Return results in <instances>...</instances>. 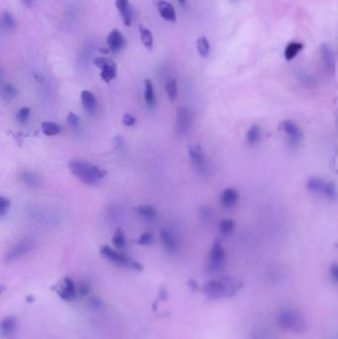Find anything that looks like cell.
<instances>
[{"mask_svg": "<svg viewBox=\"0 0 338 339\" xmlns=\"http://www.w3.org/2000/svg\"><path fill=\"white\" fill-rule=\"evenodd\" d=\"M329 275L331 280L338 285V263H332L329 267Z\"/></svg>", "mask_w": 338, "mask_h": 339, "instance_id": "cell-40", "label": "cell"}, {"mask_svg": "<svg viewBox=\"0 0 338 339\" xmlns=\"http://www.w3.org/2000/svg\"><path fill=\"white\" fill-rule=\"evenodd\" d=\"M35 246V240L33 238H24L15 243L6 253L5 259L8 262L15 261L22 256L29 253Z\"/></svg>", "mask_w": 338, "mask_h": 339, "instance_id": "cell-8", "label": "cell"}, {"mask_svg": "<svg viewBox=\"0 0 338 339\" xmlns=\"http://www.w3.org/2000/svg\"><path fill=\"white\" fill-rule=\"evenodd\" d=\"M325 183L322 179L318 177H311L305 183L306 190L314 196H323V191Z\"/></svg>", "mask_w": 338, "mask_h": 339, "instance_id": "cell-17", "label": "cell"}, {"mask_svg": "<svg viewBox=\"0 0 338 339\" xmlns=\"http://www.w3.org/2000/svg\"><path fill=\"white\" fill-rule=\"evenodd\" d=\"M280 129L286 134L290 149L293 151L296 150L302 141V132L300 128L297 126L295 121L287 119L281 122Z\"/></svg>", "mask_w": 338, "mask_h": 339, "instance_id": "cell-4", "label": "cell"}, {"mask_svg": "<svg viewBox=\"0 0 338 339\" xmlns=\"http://www.w3.org/2000/svg\"><path fill=\"white\" fill-rule=\"evenodd\" d=\"M320 58L323 64V68L325 70V73L328 77L334 78L335 72H336V64H335V58L332 49L327 44H322L320 46Z\"/></svg>", "mask_w": 338, "mask_h": 339, "instance_id": "cell-10", "label": "cell"}, {"mask_svg": "<svg viewBox=\"0 0 338 339\" xmlns=\"http://www.w3.org/2000/svg\"><path fill=\"white\" fill-rule=\"evenodd\" d=\"M31 114V110L29 107H22L18 110L17 114H16V119L20 122V123H25L29 116Z\"/></svg>", "mask_w": 338, "mask_h": 339, "instance_id": "cell-36", "label": "cell"}, {"mask_svg": "<svg viewBox=\"0 0 338 339\" xmlns=\"http://www.w3.org/2000/svg\"><path fill=\"white\" fill-rule=\"evenodd\" d=\"M261 138H262V129L260 127V125L254 124L248 129L246 133V142L249 146L254 147L257 144H259Z\"/></svg>", "mask_w": 338, "mask_h": 339, "instance_id": "cell-20", "label": "cell"}, {"mask_svg": "<svg viewBox=\"0 0 338 339\" xmlns=\"http://www.w3.org/2000/svg\"><path fill=\"white\" fill-rule=\"evenodd\" d=\"M186 1H187V0H179V2H180L182 5H185V4H186Z\"/></svg>", "mask_w": 338, "mask_h": 339, "instance_id": "cell-43", "label": "cell"}, {"mask_svg": "<svg viewBox=\"0 0 338 339\" xmlns=\"http://www.w3.org/2000/svg\"><path fill=\"white\" fill-rule=\"evenodd\" d=\"M198 52L203 58H207L211 52V45L206 36H201L197 42Z\"/></svg>", "mask_w": 338, "mask_h": 339, "instance_id": "cell-31", "label": "cell"}, {"mask_svg": "<svg viewBox=\"0 0 338 339\" xmlns=\"http://www.w3.org/2000/svg\"><path fill=\"white\" fill-rule=\"evenodd\" d=\"M93 64L100 69V79L105 83H110L116 78L117 65L116 63L106 57H97L93 60Z\"/></svg>", "mask_w": 338, "mask_h": 339, "instance_id": "cell-6", "label": "cell"}, {"mask_svg": "<svg viewBox=\"0 0 338 339\" xmlns=\"http://www.w3.org/2000/svg\"><path fill=\"white\" fill-rule=\"evenodd\" d=\"M22 183L29 187H37L41 184V177L35 172H23L20 174Z\"/></svg>", "mask_w": 338, "mask_h": 339, "instance_id": "cell-21", "label": "cell"}, {"mask_svg": "<svg viewBox=\"0 0 338 339\" xmlns=\"http://www.w3.org/2000/svg\"><path fill=\"white\" fill-rule=\"evenodd\" d=\"M242 287L240 281L231 277L212 279L205 285V293L212 298L234 296Z\"/></svg>", "mask_w": 338, "mask_h": 339, "instance_id": "cell-2", "label": "cell"}, {"mask_svg": "<svg viewBox=\"0 0 338 339\" xmlns=\"http://www.w3.org/2000/svg\"><path fill=\"white\" fill-rule=\"evenodd\" d=\"M59 295L67 301H70L75 298L77 295V289L73 280H71L70 278H65L63 280V285L59 291Z\"/></svg>", "mask_w": 338, "mask_h": 339, "instance_id": "cell-16", "label": "cell"}, {"mask_svg": "<svg viewBox=\"0 0 338 339\" xmlns=\"http://www.w3.org/2000/svg\"><path fill=\"white\" fill-rule=\"evenodd\" d=\"M137 212L141 217L146 219H154L158 214L157 210L151 205H143L138 207Z\"/></svg>", "mask_w": 338, "mask_h": 339, "instance_id": "cell-28", "label": "cell"}, {"mask_svg": "<svg viewBox=\"0 0 338 339\" xmlns=\"http://www.w3.org/2000/svg\"><path fill=\"white\" fill-rule=\"evenodd\" d=\"M188 152L194 168L201 174H206L209 171V163L202 147L199 145H191L188 148Z\"/></svg>", "mask_w": 338, "mask_h": 339, "instance_id": "cell-7", "label": "cell"}, {"mask_svg": "<svg viewBox=\"0 0 338 339\" xmlns=\"http://www.w3.org/2000/svg\"><path fill=\"white\" fill-rule=\"evenodd\" d=\"M16 329V320L14 317H6L1 322V332L3 336L10 337Z\"/></svg>", "mask_w": 338, "mask_h": 339, "instance_id": "cell-22", "label": "cell"}, {"mask_svg": "<svg viewBox=\"0 0 338 339\" xmlns=\"http://www.w3.org/2000/svg\"><path fill=\"white\" fill-rule=\"evenodd\" d=\"M218 229H219L220 233H222L223 235H229L235 229V222L232 219L224 218V219L219 221Z\"/></svg>", "mask_w": 338, "mask_h": 339, "instance_id": "cell-32", "label": "cell"}, {"mask_svg": "<svg viewBox=\"0 0 338 339\" xmlns=\"http://www.w3.org/2000/svg\"><path fill=\"white\" fill-rule=\"evenodd\" d=\"M157 9L164 20L171 23H175L177 21V13L175 7L169 1L159 0L157 2Z\"/></svg>", "mask_w": 338, "mask_h": 339, "instance_id": "cell-14", "label": "cell"}, {"mask_svg": "<svg viewBox=\"0 0 338 339\" xmlns=\"http://www.w3.org/2000/svg\"><path fill=\"white\" fill-rule=\"evenodd\" d=\"M67 122H68V125L73 130H78L80 128V125H81L80 117L74 112L69 113V115L67 117Z\"/></svg>", "mask_w": 338, "mask_h": 339, "instance_id": "cell-35", "label": "cell"}, {"mask_svg": "<svg viewBox=\"0 0 338 339\" xmlns=\"http://www.w3.org/2000/svg\"><path fill=\"white\" fill-rule=\"evenodd\" d=\"M191 111L188 107L182 106L177 110L176 115V133L179 136H184L191 126Z\"/></svg>", "mask_w": 338, "mask_h": 339, "instance_id": "cell-11", "label": "cell"}, {"mask_svg": "<svg viewBox=\"0 0 338 339\" xmlns=\"http://www.w3.org/2000/svg\"><path fill=\"white\" fill-rule=\"evenodd\" d=\"M153 239H154V236H153V234L151 232H144L138 238L137 243L139 245L146 246V245H150L153 242Z\"/></svg>", "mask_w": 338, "mask_h": 339, "instance_id": "cell-37", "label": "cell"}, {"mask_svg": "<svg viewBox=\"0 0 338 339\" xmlns=\"http://www.w3.org/2000/svg\"><path fill=\"white\" fill-rule=\"evenodd\" d=\"M24 1V3L27 5V6H31L32 4H33V1L34 0H23Z\"/></svg>", "mask_w": 338, "mask_h": 339, "instance_id": "cell-42", "label": "cell"}, {"mask_svg": "<svg viewBox=\"0 0 338 339\" xmlns=\"http://www.w3.org/2000/svg\"><path fill=\"white\" fill-rule=\"evenodd\" d=\"M303 45L301 43L292 42L290 43L285 50V58L287 61H292L294 58H296V55L302 50Z\"/></svg>", "mask_w": 338, "mask_h": 339, "instance_id": "cell-27", "label": "cell"}, {"mask_svg": "<svg viewBox=\"0 0 338 339\" xmlns=\"http://www.w3.org/2000/svg\"><path fill=\"white\" fill-rule=\"evenodd\" d=\"M165 89H166V93H167L170 100L172 102H175L177 100L178 94H179L177 80L175 78H170L166 83V85H165Z\"/></svg>", "mask_w": 338, "mask_h": 339, "instance_id": "cell-25", "label": "cell"}, {"mask_svg": "<svg viewBox=\"0 0 338 339\" xmlns=\"http://www.w3.org/2000/svg\"><path fill=\"white\" fill-rule=\"evenodd\" d=\"M125 235H124V231L121 228H117L114 232V235L112 237V243L114 245V247L118 250L123 249L125 246Z\"/></svg>", "mask_w": 338, "mask_h": 339, "instance_id": "cell-33", "label": "cell"}, {"mask_svg": "<svg viewBox=\"0 0 338 339\" xmlns=\"http://www.w3.org/2000/svg\"><path fill=\"white\" fill-rule=\"evenodd\" d=\"M277 324L282 329L301 333L306 328V322L302 313L292 307L282 308L277 315Z\"/></svg>", "mask_w": 338, "mask_h": 339, "instance_id": "cell-3", "label": "cell"}, {"mask_svg": "<svg viewBox=\"0 0 338 339\" xmlns=\"http://www.w3.org/2000/svg\"><path fill=\"white\" fill-rule=\"evenodd\" d=\"M323 197L329 201V202H336L338 200V191L336 186L332 182H326L324 191H323Z\"/></svg>", "mask_w": 338, "mask_h": 339, "instance_id": "cell-26", "label": "cell"}, {"mask_svg": "<svg viewBox=\"0 0 338 339\" xmlns=\"http://www.w3.org/2000/svg\"><path fill=\"white\" fill-rule=\"evenodd\" d=\"M220 205L226 210L234 209L239 202V194L236 190L232 188H227L223 190L219 196Z\"/></svg>", "mask_w": 338, "mask_h": 339, "instance_id": "cell-13", "label": "cell"}, {"mask_svg": "<svg viewBox=\"0 0 338 339\" xmlns=\"http://www.w3.org/2000/svg\"><path fill=\"white\" fill-rule=\"evenodd\" d=\"M69 169L80 181L85 185H97L107 175L105 169L90 164L82 159H72L69 161Z\"/></svg>", "mask_w": 338, "mask_h": 339, "instance_id": "cell-1", "label": "cell"}, {"mask_svg": "<svg viewBox=\"0 0 338 339\" xmlns=\"http://www.w3.org/2000/svg\"><path fill=\"white\" fill-rule=\"evenodd\" d=\"M122 122L127 127H131L136 123V118L129 113H125L122 117Z\"/></svg>", "mask_w": 338, "mask_h": 339, "instance_id": "cell-41", "label": "cell"}, {"mask_svg": "<svg viewBox=\"0 0 338 339\" xmlns=\"http://www.w3.org/2000/svg\"><path fill=\"white\" fill-rule=\"evenodd\" d=\"M144 98L148 106L154 107L156 105V96L154 91V86L150 80L145 81V92H144Z\"/></svg>", "mask_w": 338, "mask_h": 339, "instance_id": "cell-24", "label": "cell"}, {"mask_svg": "<svg viewBox=\"0 0 338 339\" xmlns=\"http://www.w3.org/2000/svg\"><path fill=\"white\" fill-rule=\"evenodd\" d=\"M115 6L119 14L121 15V18L123 20L124 25L129 27L132 23L133 14H132V8L130 5L129 0H115Z\"/></svg>", "mask_w": 338, "mask_h": 339, "instance_id": "cell-15", "label": "cell"}, {"mask_svg": "<svg viewBox=\"0 0 338 339\" xmlns=\"http://www.w3.org/2000/svg\"><path fill=\"white\" fill-rule=\"evenodd\" d=\"M252 339H270V335L266 328L257 327L252 333Z\"/></svg>", "mask_w": 338, "mask_h": 339, "instance_id": "cell-39", "label": "cell"}, {"mask_svg": "<svg viewBox=\"0 0 338 339\" xmlns=\"http://www.w3.org/2000/svg\"><path fill=\"white\" fill-rule=\"evenodd\" d=\"M160 239L161 242L163 244V246L165 247L166 250H168L170 252H174L177 250L178 248V241L176 239V237L172 234V232H170L169 230L163 228L160 231Z\"/></svg>", "mask_w": 338, "mask_h": 339, "instance_id": "cell-19", "label": "cell"}, {"mask_svg": "<svg viewBox=\"0 0 338 339\" xmlns=\"http://www.w3.org/2000/svg\"><path fill=\"white\" fill-rule=\"evenodd\" d=\"M41 129H42L43 134L46 136H56L60 134L62 131V128L59 124L55 122H51V121L43 122L41 124Z\"/></svg>", "mask_w": 338, "mask_h": 339, "instance_id": "cell-29", "label": "cell"}, {"mask_svg": "<svg viewBox=\"0 0 338 339\" xmlns=\"http://www.w3.org/2000/svg\"><path fill=\"white\" fill-rule=\"evenodd\" d=\"M107 48L111 53H118L124 49L126 40L118 29H113L107 36Z\"/></svg>", "mask_w": 338, "mask_h": 339, "instance_id": "cell-12", "label": "cell"}, {"mask_svg": "<svg viewBox=\"0 0 338 339\" xmlns=\"http://www.w3.org/2000/svg\"><path fill=\"white\" fill-rule=\"evenodd\" d=\"M100 254L102 255L103 257H105L106 259H108L109 261H111L112 263H115V264L120 265V266L131 267V268L135 269L136 264H137V262L131 261V259L126 255L112 249L108 245H104V246L101 247Z\"/></svg>", "mask_w": 338, "mask_h": 339, "instance_id": "cell-9", "label": "cell"}, {"mask_svg": "<svg viewBox=\"0 0 338 339\" xmlns=\"http://www.w3.org/2000/svg\"><path fill=\"white\" fill-rule=\"evenodd\" d=\"M11 207V202L9 199L5 198L4 196L0 197V216L3 217L8 211L10 210Z\"/></svg>", "mask_w": 338, "mask_h": 339, "instance_id": "cell-38", "label": "cell"}, {"mask_svg": "<svg viewBox=\"0 0 338 339\" xmlns=\"http://www.w3.org/2000/svg\"><path fill=\"white\" fill-rule=\"evenodd\" d=\"M226 261V252L220 243V241L215 240L212 244V249L209 256L208 269L210 272L215 273L220 271L225 264Z\"/></svg>", "mask_w": 338, "mask_h": 339, "instance_id": "cell-5", "label": "cell"}, {"mask_svg": "<svg viewBox=\"0 0 338 339\" xmlns=\"http://www.w3.org/2000/svg\"><path fill=\"white\" fill-rule=\"evenodd\" d=\"M82 104L85 110L89 113H93L97 108V99L95 95L89 90H83L81 93Z\"/></svg>", "mask_w": 338, "mask_h": 339, "instance_id": "cell-18", "label": "cell"}, {"mask_svg": "<svg viewBox=\"0 0 338 339\" xmlns=\"http://www.w3.org/2000/svg\"><path fill=\"white\" fill-rule=\"evenodd\" d=\"M231 1H237V0H231Z\"/></svg>", "mask_w": 338, "mask_h": 339, "instance_id": "cell-44", "label": "cell"}, {"mask_svg": "<svg viewBox=\"0 0 338 339\" xmlns=\"http://www.w3.org/2000/svg\"><path fill=\"white\" fill-rule=\"evenodd\" d=\"M1 27L6 31H13L16 27V22L14 17L7 11L2 13L1 16Z\"/></svg>", "mask_w": 338, "mask_h": 339, "instance_id": "cell-30", "label": "cell"}, {"mask_svg": "<svg viewBox=\"0 0 338 339\" xmlns=\"http://www.w3.org/2000/svg\"><path fill=\"white\" fill-rule=\"evenodd\" d=\"M1 94H2L3 99L11 100L17 95V90L13 85L7 83V84H3L1 86Z\"/></svg>", "mask_w": 338, "mask_h": 339, "instance_id": "cell-34", "label": "cell"}, {"mask_svg": "<svg viewBox=\"0 0 338 339\" xmlns=\"http://www.w3.org/2000/svg\"><path fill=\"white\" fill-rule=\"evenodd\" d=\"M139 34H140V39L142 44L148 49V50H152L153 48V44H154V39H153V34L151 32L150 29H148L147 27L140 25L139 26Z\"/></svg>", "mask_w": 338, "mask_h": 339, "instance_id": "cell-23", "label": "cell"}]
</instances>
